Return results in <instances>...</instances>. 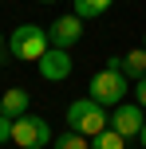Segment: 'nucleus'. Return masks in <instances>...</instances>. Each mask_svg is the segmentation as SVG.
<instances>
[{
  "mask_svg": "<svg viewBox=\"0 0 146 149\" xmlns=\"http://www.w3.org/2000/svg\"><path fill=\"white\" fill-rule=\"evenodd\" d=\"M67 130L71 134H83V137H99L103 130H111V114L95 98H75L67 106Z\"/></svg>",
  "mask_w": 146,
  "mask_h": 149,
  "instance_id": "nucleus-1",
  "label": "nucleus"
},
{
  "mask_svg": "<svg viewBox=\"0 0 146 149\" xmlns=\"http://www.w3.org/2000/svg\"><path fill=\"white\" fill-rule=\"evenodd\" d=\"M47 47H51V36H47L39 24H20V28L12 31V39H8V51H12L16 59H24V63H39L47 55Z\"/></svg>",
  "mask_w": 146,
  "mask_h": 149,
  "instance_id": "nucleus-2",
  "label": "nucleus"
},
{
  "mask_svg": "<svg viewBox=\"0 0 146 149\" xmlns=\"http://www.w3.org/2000/svg\"><path fill=\"white\" fill-rule=\"evenodd\" d=\"M126 90H130V79H126L123 71H111V67H103L87 82V98H95L99 106H111V110H115L118 102H126Z\"/></svg>",
  "mask_w": 146,
  "mask_h": 149,
  "instance_id": "nucleus-3",
  "label": "nucleus"
},
{
  "mask_svg": "<svg viewBox=\"0 0 146 149\" xmlns=\"http://www.w3.org/2000/svg\"><path fill=\"white\" fill-rule=\"evenodd\" d=\"M47 141H51V126H47V118L24 114V118L12 122V145H20V149H44Z\"/></svg>",
  "mask_w": 146,
  "mask_h": 149,
  "instance_id": "nucleus-4",
  "label": "nucleus"
},
{
  "mask_svg": "<svg viewBox=\"0 0 146 149\" xmlns=\"http://www.w3.org/2000/svg\"><path fill=\"white\" fill-rule=\"evenodd\" d=\"M142 106L138 102H118L115 110H111V130L115 134H123V137H138L142 134Z\"/></svg>",
  "mask_w": 146,
  "mask_h": 149,
  "instance_id": "nucleus-5",
  "label": "nucleus"
},
{
  "mask_svg": "<svg viewBox=\"0 0 146 149\" xmlns=\"http://www.w3.org/2000/svg\"><path fill=\"white\" fill-rule=\"evenodd\" d=\"M47 36H51V47H63V51H71V47L83 39V20H79L75 12L59 16V20L47 28Z\"/></svg>",
  "mask_w": 146,
  "mask_h": 149,
  "instance_id": "nucleus-6",
  "label": "nucleus"
},
{
  "mask_svg": "<svg viewBox=\"0 0 146 149\" xmlns=\"http://www.w3.org/2000/svg\"><path fill=\"white\" fill-rule=\"evenodd\" d=\"M71 67H75V63H71V55L63 51V47H47V55L36 63V71H39L44 82H63L71 74Z\"/></svg>",
  "mask_w": 146,
  "mask_h": 149,
  "instance_id": "nucleus-7",
  "label": "nucleus"
},
{
  "mask_svg": "<svg viewBox=\"0 0 146 149\" xmlns=\"http://www.w3.org/2000/svg\"><path fill=\"white\" fill-rule=\"evenodd\" d=\"M0 110H4L8 118H24V114H28V90L8 86L4 94H0Z\"/></svg>",
  "mask_w": 146,
  "mask_h": 149,
  "instance_id": "nucleus-8",
  "label": "nucleus"
},
{
  "mask_svg": "<svg viewBox=\"0 0 146 149\" xmlns=\"http://www.w3.org/2000/svg\"><path fill=\"white\" fill-rule=\"evenodd\" d=\"M123 74L126 79H146V47H134V51H126L123 55Z\"/></svg>",
  "mask_w": 146,
  "mask_h": 149,
  "instance_id": "nucleus-9",
  "label": "nucleus"
},
{
  "mask_svg": "<svg viewBox=\"0 0 146 149\" xmlns=\"http://www.w3.org/2000/svg\"><path fill=\"white\" fill-rule=\"evenodd\" d=\"M111 4L115 0H75V16L79 20H99V16H107Z\"/></svg>",
  "mask_w": 146,
  "mask_h": 149,
  "instance_id": "nucleus-10",
  "label": "nucleus"
},
{
  "mask_svg": "<svg viewBox=\"0 0 146 149\" xmlns=\"http://www.w3.org/2000/svg\"><path fill=\"white\" fill-rule=\"evenodd\" d=\"M91 149H126V137L115 130H103L99 137H91Z\"/></svg>",
  "mask_w": 146,
  "mask_h": 149,
  "instance_id": "nucleus-11",
  "label": "nucleus"
},
{
  "mask_svg": "<svg viewBox=\"0 0 146 149\" xmlns=\"http://www.w3.org/2000/svg\"><path fill=\"white\" fill-rule=\"evenodd\" d=\"M55 149H91V137H83V134H59L55 137Z\"/></svg>",
  "mask_w": 146,
  "mask_h": 149,
  "instance_id": "nucleus-12",
  "label": "nucleus"
},
{
  "mask_svg": "<svg viewBox=\"0 0 146 149\" xmlns=\"http://www.w3.org/2000/svg\"><path fill=\"white\" fill-rule=\"evenodd\" d=\"M12 122H16V118H8V114L0 110V145H4V141H12Z\"/></svg>",
  "mask_w": 146,
  "mask_h": 149,
  "instance_id": "nucleus-13",
  "label": "nucleus"
},
{
  "mask_svg": "<svg viewBox=\"0 0 146 149\" xmlns=\"http://www.w3.org/2000/svg\"><path fill=\"white\" fill-rule=\"evenodd\" d=\"M134 94H138V106L146 110V79H138V86H134Z\"/></svg>",
  "mask_w": 146,
  "mask_h": 149,
  "instance_id": "nucleus-14",
  "label": "nucleus"
},
{
  "mask_svg": "<svg viewBox=\"0 0 146 149\" xmlns=\"http://www.w3.org/2000/svg\"><path fill=\"white\" fill-rule=\"evenodd\" d=\"M4 51H8V39H4V31H0V59H4Z\"/></svg>",
  "mask_w": 146,
  "mask_h": 149,
  "instance_id": "nucleus-15",
  "label": "nucleus"
},
{
  "mask_svg": "<svg viewBox=\"0 0 146 149\" xmlns=\"http://www.w3.org/2000/svg\"><path fill=\"white\" fill-rule=\"evenodd\" d=\"M138 141H142V149H146V122H142V134H138Z\"/></svg>",
  "mask_w": 146,
  "mask_h": 149,
  "instance_id": "nucleus-16",
  "label": "nucleus"
},
{
  "mask_svg": "<svg viewBox=\"0 0 146 149\" xmlns=\"http://www.w3.org/2000/svg\"><path fill=\"white\" fill-rule=\"evenodd\" d=\"M39 4H55V0H39Z\"/></svg>",
  "mask_w": 146,
  "mask_h": 149,
  "instance_id": "nucleus-17",
  "label": "nucleus"
},
{
  "mask_svg": "<svg viewBox=\"0 0 146 149\" xmlns=\"http://www.w3.org/2000/svg\"><path fill=\"white\" fill-rule=\"evenodd\" d=\"M142 47H146V31H142Z\"/></svg>",
  "mask_w": 146,
  "mask_h": 149,
  "instance_id": "nucleus-18",
  "label": "nucleus"
}]
</instances>
